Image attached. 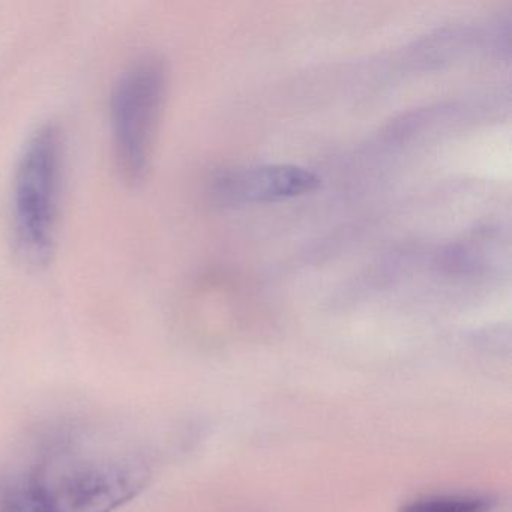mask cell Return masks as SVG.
I'll list each match as a JSON object with an SVG mask.
<instances>
[{
	"label": "cell",
	"instance_id": "3957f363",
	"mask_svg": "<svg viewBox=\"0 0 512 512\" xmlns=\"http://www.w3.org/2000/svg\"><path fill=\"white\" fill-rule=\"evenodd\" d=\"M166 92V73L154 59L125 71L113 94L112 119L116 158L131 184L145 178L152 142Z\"/></svg>",
	"mask_w": 512,
	"mask_h": 512
},
{
	"label": "cell",
	"instance_id": "7a4b0ae2",
	"mask_svg": "<svg viewBox=\"0 0 512 512\" xmlns=\"http://www.w3.org/2000/svg\"><path fill=\"white\" fill-rule=\"evenodd\" d=\"M61 176V131L47 124L26 143L14 182V241L34 268L46 266L55 250Z\"/></svg>",
	"mask_w": 512,
	"mask_h": 512
},
{
	"label": "cell",
	"instance_id": "6da1fadb",
	"mask_svg": "<svg viewBox=\"0 0 512 512\" xmlns=\"http://www.w3.org/2000/svg\"><path fill=\"white\" fill-rule=\"evenodd\" d=\"M155 461L133 422L52 416L29 427L0 463V512H115L148 487Z\"/></svg>",
	"mask_w": 512,
	"mask_h": 512
},
{
	"label": "cell",
	"instance_id": "277c9868",
	"mask_svg": "<svg viewBox=\"0 0 512 512\" xmlns=\"http://www.w3.org/2000/svg\"><path fill=\"white\" fill-rule=\"evenodd\" d=\"M319 175L295 164H250L220 170L209 181L218 205H266L307 196L320 187Z\"/></svg>",
	"mask_w": 512,
	"mask_h": 512
},
{
	"label": "cell",
	"instance_id": "5b68a950",
	"mask_svg": "<svg viewBox=\"0 0 512 512\" xmlns=\"http://www.w3.org/2000/svg\"><path fill=\"white\" fill-rule=\"evenodd\" d=\"M493 499L476 494L419 497L401 506L398 512H490Z\"/></svg>",
	"mask_w": 512,
	"mask_h": 512
}]
</instances>
